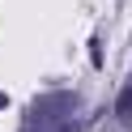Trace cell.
I'll use <instances>...</instances> for the list:
<instances>
[{
  "label": "cell",
  "instance_id": "cell-1",
  "mask_svg": "<svg viewBox=\"0 0 132 132\" xmlns=\"http://www.w3.org/2000/svg\"><path fill=\"white\" fill-rule=\"evenodd\" d=\"M77 106H81V98L72 94V89H60V94H47V98H38L30 115H38L43 123H60V119H68Z\"/></svg>",
  "mask_w": 132,
  "mask_h": 132
},
{
  "label": "cell",
  "instance_id": "cell-2",
  "mask_svg": "<svg viewBox=\"0 0 132 132\" xmlns=\"http://www.w3.org/2000/svg\"><path fill=\"white\" fill-rule=\"evenodd\" d=\"M115 115H119V123H128V128H132V81L123 85V94L115 98Z\"/></svg>",
  "mask_w": 132,
  "mask_h": 132
},
{
  "label": "cell",
  "instance_id": "cell-3",
  "mask_svg": "<svg viewBox=\"0 0 132 132\" xmlns=\"http://www.w3.org/2000/svg\"><path fill=\"white\" fill-rule=\"evenodd\" d=\"M0 106H9V94H0Z\"/></svg>",
  "mask_w": 132,
  "mask_h": 132
}]
</instances>
